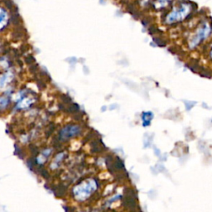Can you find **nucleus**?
<instances>
[{
  "label": "nucleus",
  "mask_w": 212,
  "mask_h": 212,
  "mask_svg": "<svg viewBox=\"0 0 212 212\" xmlns=\"http://www.w3.org/2000/svg\"><path fill=\"white\" fill-rule=\"evenodd\" d=\"M211 28L208 24H204L202 25L200 29H198V31L196 32V33L195 34L189 42V46L191 48H194L197 46L198 44H200V42H201L206 37L210 35V32H211Z\"/></svg>",
  "instance_id": "f257e3e1"
},
{
  "label": "nucleus",
  "mask_w": 212,
  "mask_h": 212,
  "mask_svg": "<svg viewBox=\"0 0 212 212\" xmlns=\"http://www.w3.org/2000/svg\"><path fill=\"white\" fill-rule=\"evenodd\" d=\"M188 13H189L188 5L185 4H181L177 9L172 11L170 14L167 15L166 22L168 23H176L177 21H180L182 18H184Z\"/></svg>",
  "instance_id": "f03ea898"
},
{
  "label": "nucleus",
  "mask_w": 212,
  "mask_h": 212,
  "mask_svg": "<svg viewBox=\"0 0 212 212\" xmlns=\"http://www.w3.org/2000/svg\"><path fill=\"white\" fill-rule=\"evenodd\" d=\"M169 1L170 0H157V2L156 4H157L158 8H161V7H164Z\"/></svg>",
  "instance_id": "7ed1b4c3"
},
{
  "label": "nucleus",
  "mask_w": 212,
  "mask_h": 212,
  "mask_svg": "<svg viewBox=\"0 0 212 212\" xmlns=\"http://www.w3.org/2000/svg\"><path fill=\"white\" fill-rule=\"evenodd\" d=\"M26 61H27V63H28V64H32V62H34L35 61V60H34V58L32 57V56H28L27 58H26Z\"/></svg>",
  "instance_id": "20e7f679"
}]
</instances>
